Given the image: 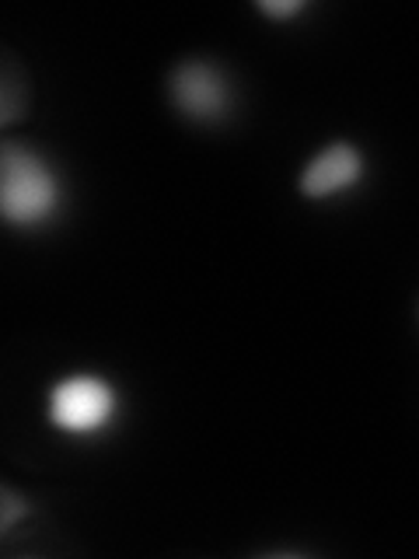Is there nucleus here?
<instances>
[{"mask_svg":"<svg viewBox=\"0 0 419 559\" xmlns=\"http://www.w3.org/2000/svg\"><path fill=\"white\" fill-rule=\"evenodd\" d=\"M0 500H4V503H0V511H4V518H0V528L11 532V524L17 521V514H28V503L17 497L11 486L0 489Z\"/></svg>","mask_w":419,"mask_h":559,"instance_id":"39448f33","label":"nucleus"},{"mask_svg":"<svg viewBox=\"0 0 419 559\" xmlns=\"http://www.w3.org/2000/svg\"><path fill=\"white\" fill-rule=\"evenodd\" d=\"M168 92L175 109H179L189 122H224L235 105V87L227 74L210 60H182L171 70Z\"/></svg>","mask_w":419,"mask_h":559,"instance_id":"7ed1b4c3","label":"nucleus"},{"mask_svg":"<svg viewBox=\"0 0 419 559\" xmlns=\"http://www.w3.org/2000/svg\"><path fill=\"white\" fill-rule=\"evenodd\" d=\"M304 8H308L304 0H279V4H273V0H262V4H259V11H262V14H270V17H276V22H287V17L301 14Z\"/></svg>","mask_w":419,"mask_h":559,"instance_id":"423d86ee","label":"nucleus"},{"mask_svg":"<svg viewBox=\"0 0 419 559\" xmlns=\"http://www.w3.org/2000/svg\"><path fill=\"white\" fill-rule=\"evenodd\" d=\"M60 175L39 151L8 140L0 151V214L11 227H39L60 214Z\"/></svg>","mask_w":419,"mask_h":559,"instance_id":"f257e3e1","label":"nucleus"},{"mask_svg":"<svg viewBox=\"0 0 419 559\" xmlns=\"http://www.w3.org/2000/svg\"><path fill=\"white\" fill-rule=\"evenodd\" d=\"M116 389L98 374H70L49 392V419L63 433H98L116 419Z\"/></svg>","mask_w":419,"mask_h":559,"instance_id":"f03ea898","label":"nucleus"},{"mask_svg":"<svg viewBox=\"0 0 419 559\" xmlns=\"http://www.w3.org/2000/svg\"><path fill=\"white\" fill-rule=\"evenodd\" d=\"M363 154L360 147H354L349 140H332L325 144L311 162L301 168V192L308 200H332V197H343V192L357 189L363 179Z\"/></svg>","mask_w":419,"mask_h":559,"instance_id":"20e7f679","label":"nucleus"}]
</instances>
